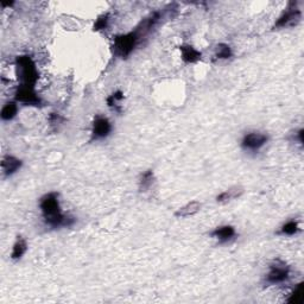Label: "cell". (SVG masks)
I'll return each mask as SVG.
<instances>
[{"instance_id": "1", "label": "cell", "mask_w": 304, "mask_h": 304, "mask_svg": "<svg viewBox=\"0 0 304 304\" xmlns=\"http://www.w3.org/2000/svg\"><path fill=\"white\" fill-rule=\"evenodd\" d=\"M40 208L44 224L51 228L70 227L76 221L74 216L63 214L56 192L48 193L42 196L40 200Z\"/></svg>"}, {"instance_id": "2", "label": "cell", "mask_w": 304, "mask_h": 304, "mask_svg": "<svg viewBox=\"0 0 304 304\" xmlns=\"http://www.w3.org/2000/svg\"><path fill=\"white\" fill-rule=\"evenodd\" d=\"M16 73L21 86L35 87L40 79V72L30 55H21L16 58Z\"/></svg>"}, {"instance_id": "3", "label": "cell", "mask_w": 304, "mask_h": 304, "mask_svg": "<svg viewBox=\"0 0 304 304\" xmlns=\"http://www.w3.org/2000/svg\"><path fill=\"white\" fill-rule=\"evenodd\" d=\"M139 40H140V37L135 30L127 32V34L118 35L113 40V54L116 57L127 58L134 50V48L137 47Z\"/></svg>"}, {"instance_id": "4", "label": "cell", "mask_w": 304, "mask_h": 304, "mask_svg": "<svg viewBox=\"0 0 304 304\" xmlns=\"http://www.w3.org/2000/svg\"><path fill=\"white\" fill-rule=\"evenodd\" d=\"M290 277V266L285 261L276 259L272 264H270L268 272L265 277V284L267 285H277L282 284Z\"/></svg>"}, {"instance_id": "5", "label": "cell", "mask_w": 304, "mask_h": 304, "mask_svg": "<svg viewBox=\"0 0 304 304\" xmlns=\"http://www.w3.org/2000/svg\"><path fill=\"white\" fill-rule=\"evenodd\" d=\"M15 100L25 106H35V107H40V106L43 105V100H42L41 96L38 95L35 87L19 85L15 93Z\"/></svg>"}, {"instance_id": "6", "label": "cell", "mask_w": 304, "mask_h": 304, "mask_svg": "<svg viewBox=\"0 0 304 304\" xmlns=\"http://www.w3.org/2000/svg\"><path fill=\"white\" fill-rule=\"evenodd\" d=\"M300 18H302V12L298 8H296L293 3H290L287 6L285 11L283 12L282 16L277 19V22L274 23L273 29H283V28H289L296 25L297 23H299Z\"/></svg>"}, {"instance_id": "7", "label": "cell", "mask_w": 304, "mask_h": 304, "mask_svg": "<svg viewBox=\"0 0 304 304\" xmlns=\"http://www.w3.org/2000/svg\"><path fill=\"white\" fill-rule=\"evenodd\" d=\"M112 124L108 118L102 115L95 116L92 125V140H100L107 138L112 132Z\"/></svg>"}, {"instance_id": "8", "label": "cell", "mask_w": 304, "mask_h": 304, "mask_svg": "<svg viewBox=\"0 0 304 304\" xmlns=\"http://www.w3.org/2000/svg\"><path fill=\"white\" fill-rule=\"evenodd\" d=\"M267 135L261 133V132H250L242 138L241 146L247 151H258L267 143Z\"/></svg>"}, {"instance_id": "9", "label": "cell", "mask_w": 304, "mask_h": 304, "mask_svg": "<svg viewBox=\"0 0 304 304\" xmlns=\"http://www.w3.org/2000/svg\"><path fill=\"white\" fill-rule=\"evenodd\" d=\"M23 166V161L19 158L12 156V155H6L3 157L2 161V171L5 177H10L17 173Z\"/></svg>"}, {"instance_id": "10", "label": "cell", "mask_w": 304, "mask_h": 304, "mask_svg": "<svg viewBox=\"0 0 304 304\" xmlns=\"http://www.w3.org/2000/svg\"><path fill=\"white\" fill-rule=\"evenodd\" d=\"M210 235L216 239L220 244H225V242H228L232 239H234L235 235H237V232H235V228L233 226L225 225L216 227L214 231L210 232Z\"/></svg>"}, {"instance_id": "11", "label": "cell", "mask_w": 304, "mask_h": 304, "mask_svg": "<svg viewBox=\"0 0 304 304\" xmlns=\"http://www.w3.org/2000/svg\"><path fill=\"white\" fill-rule=\"evenodd\" d=\"M180 51H181V57H182V61L187 64H193L201 61L202 58V53L200 50H197L196 48H194L193 45L189 44H184L180 47Z\"/></svg>"}, {"instance_id": "12", "label": "cell", "mask_w": 304, "mask_h": 304, "mask_svg": "<svg viewBox=\"0 0 304 304\" xmlns=\"http://www.w3.org/2000/svg\"><path fill=\"white\" fill-rule=\"evenodd\" d=\"M200 209H201V203L199 201H192L187 203L186 206L181 207L180 209H177V212L175 213V216L179 219L188 218V216H193L196 213H199Z\"/></svg>"}, {"instance_id": "13", "label": "cell", "mask_w": 304, "mask_h": 304, "mask_svg": "<svg viewBox=\"0 0 304 304\" xmlns=\"http://www.w3.org/2000/svg\"><path fill=\"white\" fill-rule=\"evenodd\" d=\"M242 194H244V189H242L241 187H233V188H229L225 190L224 193L219 194V195L216 196V201L219 203H227L232 201V200L240 197Z\"/></svg>"}, {"instance_id": "14", "label": "cell", "mask_w": 304, "mask_h": 304, "mask_svg": "<svg viewBox=\"0 0 304 304\" xmlns=\"http://www.w3.org/2000/svg\"><path fill=\"white\" fill-rule=\"evenodd\" d=\"M28 251V242L23 237H18L17 240L15 241L14 247H12L11 252V259L17 261L21 260L23 255L27 253Z\"/></svg>"}, {"instance_id": "15", "label": "cell", "mask_w": 304, "mask_h": 304, "mask_svg": "<svg viewBox=\"0 0 304 304\" xmlns=\"http://www.w3.org/2000/svg\"><path fill=\"white\" fill-rule=\"evenodd\" d=\"M18 113V102L16 101H8L3 106L2 112H0V116L4 121H10L17 115Z\"/></svg>"}, {"instance_id": "16", "label": "cell", "mask_w": 304, "mask_h": 304, "mask_svg": "<svg viewBox=\"0 0 304 304\" xmlns=\"http://www.w3.org/2000/svg\"><path fill=\"white\" fill-rule=\"evenodd\" d=\"M155 182V174L152 170H146L139 177V190L141 193L147 192Z\"/></svg>"}, {"instance_id": "17", "label": "cell", "mask_w": 304, "mask_h": 304, "mask_svg": "<svg viewBox=\"0 0 304 304\" xmlns=\"http://www.w3.org/2000/svg\"><path fill=\"white\" fill-rule=\"evenodd\" d=\"M124 100V93L121 90H116V92L112 93L111 95L106 99V102H107V106L113 111L120 113L121 112V105L120 102Z\"/></svg>"}, {"instance_id": "18", "label": "cell", "mask_w": 304, "mask_h": 304, "mask_svg": "<svg viewBox=\"0 0 304 304\" xmlns=\"http://www.w3.org/2000/svg\"><path fill=\"white\" fill-rule=\"evenodd\" d=\"M298 231H299L298 222L295 221V220H290V221L285 222V224H284L282 227H280L279 232H278V234L295 235Z\"/></svg>"}, {"instance_id": "19", "label": "cell", "mask_w": 304, "mask_h": 304, "mask_svg": "<svg viewBox=\"0 0 304 304\" xmlns=\"http://www.w3.org/2000/svg\"><path fill=\"white\" fill-rule=\"evenodd\" d=\"M232 48L229 47L228 44L220 43L216 45L215 57L218 58V60H228V58L232 57Z\"/></svg>"}, {"instance_id": "20", "label": "cell", "mask_w": 304, "mask_h": 304, "mask_svg": "<svg viewBox=\"0 0 304 304\" xmlns=\"http://www.w3.org/2000/svg\"><path fill=\"white\" fill-rule=\"evenodd\" d=\"M300 286H302V283L297 284V286L292 290V292L290 293L289 297H287L286 299L287 303L298 304L303 302V295H300Z\"/></svg>"}, {"instance_id": "21", "label": "cell", "mask_w": 304, "mask_h": 304, "mask_svg": "<svg viewBox=\"0 0 304 304\" xmlns=\"http://www.w3.org/2000/svg\"><path fill=\"white\" fill-rule=\"evenodd\" d=\"M108 22H109V16L108 14H103L102 16L96 19L95 24H94V31H101L107 29L108 27Z\"/></svg>"}, {"instance_id": "22", "label": "cell", "mask_w": 304, "mask_h": 304, "mask_svg": "<svg viewBox=\"0 0 304 304\" xmlns=\"http://www.w3.org/2000/svg\"><path fill=\"white\" fill-rule=\"evenodd\" d=\"M297 137H298V139H299V143L302 144L303 143V130L298 131V133H297Z\"/></svg>"}]
</instances>
